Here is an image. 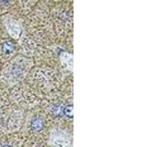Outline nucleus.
Here are the masks:
<instances>
[{"instance_id":"obj_4","label":"nucleus","mask_w":147,"mask_h":147,"mask_svg":"<svg viewBox=\"0 0 147 147\" xmlns=\"http://www.w3.org/2000/svg\"><path fill=\"white\" fill-rule=\"evenodd\" d=\"M1 1H2V3H7L9 0H1Z\"/></svg>"},{"instance_id":"obj_1","label":"nucleus","mask_w":147,"mask_h":147,"mask_svg":"<svg viewBox=\"0 0 147 147\" xmlns=\"http://www.w3.org/2000/svg\"><path fill=\"white\" fill-rule=\"evenodd\" d=\"M44 121L40 118H35V119H32V121H31V128L35 132L41 130L42 129L44 128Z\"/></svg>"},{"instance_id":"obj_3","label":"nucleus","mask_w":147,"mask_h":147,"mask_svg":"<svg viewBox=\"0 0 147 147\" xmlns=\"http://www.w3.org/2000/svg\"><path fill=\"white\" fill-rule=\"evenodd\" d=\"M63 113L65 114V116L69 118H73L74 110H73V105H67L66 107H64Z\"/></svg>"},{"instance_id":"obj_5","label":"nucleus","mask_w":147,"mask_h":147,"mask_svg":"<svg viewBox=\"0 0 147 147\" xmlns=\"http://www.w3.org/2000/svg\"><path fill=\"white\" fill-rule=\"evenodd\" d=\"M2 147H12V146L10 145H4V146H2Z\"/></svg>"},{"instance_id":"obj_2","label":"nucleus","mask_w":147,"mask_h":147,"mask_svg":"<svg viewBox=\"0 0 147 147\" xmlns=\"http://www.w3.org/2000/svg\"><path fill=\"white\" fill-rule=\"evenodd\" d=\"M15 44H14L13 42L10 41V40L3 43V44L2 46V51L6 54H10L11 52H13L15 50Z\"/></svg>"}]
</instances>
